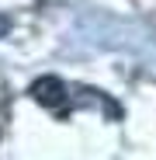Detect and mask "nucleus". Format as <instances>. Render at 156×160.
<instances>
[{"mask_svg":"<svg viewBox=\"0 0 156 160\" xmlns=\"http://www.w3.org/2000/svg\"><path fill=\"white\" fill-rule=\"evenodd\" d=\"M28 94L42 104V108H63L66 104V84L59 77H38Z\"/></svg>","mask_w":156,"mask_h":160,"instance_id":"nucleus-1","label":"nucleus"},{"mask_svg":"<svg viewBox=\"0 0 156 160\" xmlns=\"http://www.w3.org/2000/svg\"><path fill=\"white\" fill-rule=\"evenodd\" d=\"M7 28H11V21H7L4 14H0V38H4V35H7Z\"/></svg>","mask_w":156,"mask_h":160,"instance_id":"nucleus-2","label":"nucleus"}]
</instances>
